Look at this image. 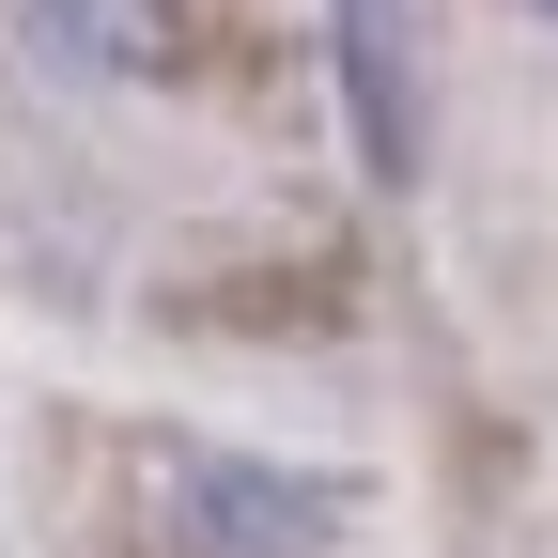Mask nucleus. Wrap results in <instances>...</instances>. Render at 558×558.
<instances>
[{
	"label": "nucleus",
	"mask_w": 558,
	"mask_h": 558,
	"mask_svg": "<svg viewBox=\"0 0 558 558\" xmlns=\"http://www.w3.org/2000/svg\"><path fill=\"white\" fill-rule=\"evenodd\" d=\"M32 16V47H62V62H156L171 47V0H16Z\"/></svg>",
	"instance_id": "nucleus-1"
}]
</instances>
